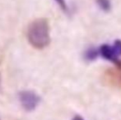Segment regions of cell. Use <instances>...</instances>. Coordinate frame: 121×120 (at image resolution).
<instances>
[{
	"label": "cell",
	"instance_id": "5b68a950",
	"mask_svg": "<svg viewBox=\"0 0 121 120\" xmlns=\"http://www.w3.org/2000/svg\"><path fill=\"white\" fill-rule=\"evenodd\" d=\"M96 4L98 5L100 9L105 12L111 9V3L110 0H96Z\"/></svg>",
	"mask_w": 121,
	"mask_h": 120
},
{
	"label": "cell",
	"instance_id": "6da1fadb",
	"mask_svg": "<svg viewBox=\"0 0 121 120\" xmlns=\"http://www.w3.org/2000/svg\"><path fill=\"white\" fill-rule=\"evenodd\" d=\"M27 39L34 48L42 50L50 43L49 25L46 19L38 18L30 23L27 28Z\"/></svg>",
	"mask_w": 121,
	"mask_h": 120
},
{
	"label": "cell",
	"instance_id": "52a82bcc",
	"mask_svg": "<svg viewBox=\"0 0 121 120\" xmlns=\"http://www.w3.org/2000/svg\"><path fill=\"white\" fill-rule=\"evenodd\" d=\"M112 45H113V47L115 48V51H116V53L118 54L119 56H120L121 55V40H116L115 42H114V44Z\"/></svg>",
	"mask_w": 121,
	"mask_h": 120
},
{
	"label": "cell",
	"instance_id": "9c48e42d",
	"mask_svg": "<svg viewBox=\"0 0 121 120\" xmlns=\"http://www.w3.org/2000/svg\"><path fill=\"white\" fill-rule=\"evenodd\" d=\"M1 87H2V77H1V74H0V91H1Z\"/></svg>",
	"mask_w": 121,
	"mask_h": 120
},
{
	"label": "cell",
	"instance_id": "7a4b0ae2",
	"mask_svg": "<svg viewBox=\"0 0 121 120\" xmlns=\"http://www.w3.org/2000/svg\"><path fill=\"white\" fill-rule=\"evenodd\" d=\"M20 104L26 111H33L36 109L40 102V97L33 91H22L18 95Z\"/></svg>",
	"mask_w": 121,
	"mask_h": 120
},
{
	"label": "cell",
	"instance_id": "277c9868",
	"mask_svg": "<svg viewBox=\"0 0 121 120\" xmlns=\"http://www.w3.org/2000/svg\"><path fill=\"white\" fill-rule=\"evenodd\" d=\"M99 55H100L99 50L94 48V47H90V48L86 49V51L84 52L83 58L86 62H92L98 58Z\"/></svg>",
	"mask_w": 121,
	"mask_h": 120
},
{
	"label": "cell",
	"instance_id": "8992f818",
	"mask_svg": "<svg viewBox=\"0 0 121 120\" xmlns=\"http://www.w3.org/2000/svg\"><path fill=\"white\" fill-rule=\"evenodd\" d=\"M54 2L59 5V7L61 8L63 12H64L65 13L69 12V8L66 0H54Z\"/></svg>",
	"mask_w": 121,
	"mask_h": 120
},
{
	"label": "cell",
	"instance_id": "ba28073f",
	"mask_svg": "<svg viewBox=\"0 0 121 120\" xmlns=\"http://www.w3.org/2000/svg\"><path fill=\"white\" fill-rule=\"evenodd\" d=\"M72 120H85V119H83L82 117H81V116L76 115V116H74V117L73 118V119H72Z\"/></svg>",
	"mask_w": 121,
	"mask_h": 120
},
{
	"label": "cell",
	"instance_id": "3957f363",
	"mask_svg": "<svg viewBox=\"0 0 121 120\" xmlns=\"http://www.w3.org/2000/svg\"><path fill=\"white\" fill-rule=\"evenodd\" d=\"M99 53L100 55L105 59L110 61L113 63L116 64V65L120 66L121 65L120 59H119V55L116 53L115 48L113 45H107V44H104L99 48Z\"/></svg>",
	"mask_w": 121,
	"mask_h": 120
}]
</instances>
